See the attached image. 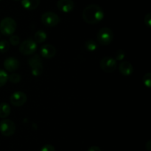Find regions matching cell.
<instances>
[{"instance_id":"cell-1","label":"cell","mask_w":151,"mask_h":151,"mask_svg":"<svg viewBox=\"0 0 151 151\" xmlns=\"http://www.w3.org/2000/svg\"><path fill=\"white\" fill-rule=\"evenodd\" d=\"M83 19L86 23L95 25L101 22L104 18L103 9L97 4H90L84 8L83 11Z\"/></svg>"},{"instance_id":"cell-2","label":"cell","mask_w":151,"mask_h":151,"mask_svg":"<svg viewBox=\"0 0 151 151\" xmlns=\"http://www.w3.org/2000/svg\"><path fill=\"white\" fill-rule=\"evenodd\" d=\"M16 30V22L13 18H4L0 22V31L4 36H11Z\"/></svg>"},{"instance_id":"cell-3","label":"cell","mask_w":151,"mask_h":151,"mask_svg":"<svg viewBox=\"0 0 151 151\" xmlns=\"http://www.w3.org/2000/svg\"><path fill=\"white\" fill-rule=\"evenodd\" d=\"M97 41L101 45H109L114 39V33L109 28H103L97 33Z\"/></svg>"},{"instance_id":"cell-4","label":"cell","mask_w":151,"mask_h":151,"mask_svg":"<svg viewBox=\"0 0 151 151\" xmlns=\"http://www.w3.org/2000/svg\"><path fill=\"white\" fill-rule=\"evenodd\" d=\"M29 67L31 68V73L34 76H38L41 75L44 70L43 62L38 55H34L28 60Z\"/></svg>"},{"instance_id":"cell-5","label":"cell","mask_w":151,"mask_h":151,"mask_svg":"<svg viewBox=\"0 0 151 151\" xmlns=\"http://www.w3.org/2000/svg\"><path fill=\"white\" fill-rule=\"evenodd\" d=\"M37 50V43L34 40L26 39L21 43L19 52L24 56L32 55Z\"/></svg>"},{"instance_id":"cell-6","label":"cell","mask_w":151,"mask_h":151,"mask_svg":"<svg viewBox=\"0 0 151 151\" xmlns=\"http://www.w3.org/2000/svg\"><path fill=\"white\" fill-rule=\"evenodd\" d=\"M41 22L47 27H55L58 25L60 19L59 16L54 12L47 11L41 16Z\"/></svg>"},{"instance_id":"cell-7","label":"cell","mask_w":151,"mask_h":151,"mask_svg":"<svg viewBox=\"0 0 151 151\" xmlns=\"http://www.w3.org/2000/svg\"><path fill=\"white\" fill-rule=\"evenodd\" d=\"M16 131V124L12 120L4 119L0 122V132L4 136H11Z\"/></svg>"},{"instance_id":"cell-8","label":"cell","mask_w":151,"mask_h":151,"mask_svg":"<svg viewBox=\"0 0 151 151\" xmlns=\"http://www.w3.org/2000/svg\"><path fill=\"white\" fill-rule=\"evenodd\" d=\"M100 66L104 72L112 73L116 70L117 67V62L114 58L106 56L101 59L100 62Z\"/></svg>"},{"instance_id":"cell-9","label":"cell","mask_w":151,"mask_h":151,"mask_svg":"<svg viewBox=\"0 0 151 151\" xmlns=\"http://www.w3.org/2000/svg\"><path fill=\"white\" fill-rule=\"evenodd\" d=\"M27 100V95L22 91H16L11 94L10 101L13 105L16 107H21L24 105Z\"/></svg>"},{"instance_id":"cell-10","label":"cell","mask_w":151,"mask_h":151,"mask_svg":"<svg viewBox=\"0 0 151 151\" xmlns=\"http://www.w3.org/2000/svg\"><path fill=\"white\" fill-rule=\"evenodd\" d=\"M56 5L60 11L66 13L72 12L75 8V2L73 0H58Z\"/></svg>"},{"instance_id":"cell-11","label":"cell","mask_w":151,"mask_h":151,"mask_svg":"<svg viewBox=\"0 0 151 151\" xmlns=\"http://www.w3.org/2000/svg\"><path fill=\"white\" fill-rule=\"evenodd\" d=\"M40 53L45 59H52L56 54V49L51 44H44L40 48Z\"/></svg>"},{"instance_id":"cell-12","label":"cell","mask_w":151,"mask_h":151,"mask_svg":"<svg viewBox=\"0 0 151 151\" xmlns=\"http://www.w3.org/2000/svg\"><path fill=\"white\" fill-rule=\"evenodd\" d=\"M4 67L9 72H15L19 68V62L14 57H8L4 61Z\"/></svg>"},{"instance_id":"cell-13","label":"cell","mask_w":151,"mask_h":151,"mask_svg":"<svg viewBox=\"0 0 151 151\" xmlns=\"http://www.w3.org/2000/svg\"><path fill=\"white\" fill-rule=\"evenodd\" d=\"M119 70L123 76H128L134 72V67L129 62H122L119 65Z\"/></svg>"},{"instance_id":"cell-14","label":"cell","mask_w":151,"mask_h":151,"mask_svg":"<svg viewBox=\"0 0 151 151\" xmlns=\"http://www.w3.org/2000/svg\"><path fill=\"white\" fill-rule=\"evenodd\" d=\"M22 7L28 10H33L38 8L40 0H21Z\"/></svg>"},{"instance_id":"cell-15","label":"cell","mask_w":151,"mask_h":151,"mask_svg":"<svg viewBox=\"0 0 151 151\" xmlns=\"http://www.w3.org/2000/svg\"><path fill=\"white\" fill-rule=\"evenodd\" d=\"M10 107L6 102L0 104V118H5L10 113Z\"/></svg>"},{"instance_id":"cell-16","label":"cell","mask_w":151,"mask_h":151,"mask_svg":"<svg viewBox=\"0 0 151 151\" xmlns=\"http://www.w3.org/2000/svg\"><path fill=\"white\" fill-rule=\"evenodd\" d=\"M47 33L44 30H38L34 35V41L36 43H42L47 39Z\"/></svg>"},{"instance_id":"cell-17","label":"cell","mask_w":151,"mask_h":151,"mask_svg":"<svg viewBox=\"0 0 151 151\" xmlns=\"http://www.w3.org/2000/svg\"><path fill=\"white\" fill-rule=\"evenodd\" d=\"M84 47H85V48L88 51L94 52L97 50V44L94 40L88 39L86 41H85V43H84Z\"/></svg>"},{"instance_id":"cell-18","label":"cell","mask_w":151,"mask_h":151,"mask_svg":"<svg viewBox=\"0 0 151 151\" xmlns=\"http://www.w3.org/2000/svg\"><path fill=\"white\" fill-rule=\"evenodd\" d=\"M8 80V75L7 72L2 69H0V87L4 86Z\"/></svg>"},{"instance_id":"cell-19","label":"cell","mask_w":151,"mask_h":151,"mask_svg":"<svg viewBox=\"0 0 151 151\" xmlns=\"http://www.w3.org/2000/svg\"><path fill=\"white\" fill-rule=\"evenodd\" d=\"M9 49H10V43L7 40H1L0 41V53H6L8 51Z\"/></svg>"},{"instance_id":"cell-20","label":"cell","mask_w":151,"mask_h":151,"mask_svg":"<svg viewBox=\"0 0 151 151\" xmlns=\"http://www.w3.org/2000/svg\"><path fill=\"white\" fill-rule=\"evenodd\" d=\"M143 83H144L145 86L147 87V88H150L151 87V73H147L144 75L142 78Z\"/></svg>"},{"instance_id":"cell-21","label":"cell","mask_w":151,"mask_h":151,"mask_svg":"<svg viewBox=\"0 0 151 151\" xmlns=\"http://www.w3.org/2000/svg\"><path fill=\"white\" fill-rule=\"evenodd\" d=\"M8 79L10 80V81L13 84H17L22 79V77L19 75V73H12L11 75H10V76H8Z\"/></svg>"},{"instance_id":"cell-22","label":"cell","mask_w":151,"mask_h":151,"mask_svg":"<svg viewBox=\"0 0 151 151\" xmlns=\"http://www.w3.org/2000/svg\"><path fill=\"white\" fill-rule=\"evenodd\" d=\"M20 42V38L17 35H11L10 37V43L13 46H16Z\"/></svg>"},{"instance_id":"cell-23","label":"cell","mask_w":151,"mask_h":151,"mask_svg":"<svg viewBox=\"0 0 151 151\" xmlns=\"http://www.w3.org/2000/svg\"><path fill=\"white\" fill-rule=\"evenodd\" d=\"M115 56H116V61H119V60H122L125 58V53H124L123 50H119L115 54Z\"/></svg>"},{"instance_id":"cell-24","label":"cell","mask_w":151,"mask_h":151,"mask_svg":"<svg viewBox=\"0 0 151 151\" xmlns=\"http://www.w3.org/2000/svg\"><path fill=\"white\" fill-rule=\"evenodd\" d=\"M144 21H145V24L148 28H150L151 27V13H148L147 15H145Z\"/></svg>"},{"instance_id":"cell-25","label":"cell","mask_w":151,"mask_h":151,"mask_svg":"<svg viewBox=\"0 0 151 151\" xmlns=\"http://www.w3.org/2000/svg\"><path fill=\"white\" fill-rule=\"evenodd\" d=\"M40 151H56L54 147L51 144H45L41 147Z\"/></svg>"},{"instance_id":"cell-26","label":"cell","mask_w":151,"mask_h":151,"mask_svg":"<svg viewBox=\"0 0 151 151\" xmlns=\"http://www.w3.org/2000/svg\"><path fill=\"white\" fill-rule=\"evenodd\" d=\"M87 151H101V150L97 146H91L88 148Z\"/></svg>"},{"instance_id":"cell-27","label":"cell","mask_w":151,"mask_h":151,"mask_svg":"<svg viewBox=\"0 0 151 151\" xmlns=\"http://www.w3.org/2000/svg\"><path fill=\"white\" fill-rule=\"evenodd\" d=\"M145 147H146V148H147V150H148V151L151 150V142H150V140H149L148 142L146 143Z\"/></svg>"},{"instance_id":"cell-28","label":"cell","mask_w":151,"mask_h":151,"mask_svg":"<svg viewBox=\"0 0 151 151\" xmlns=\"http://www.w3.org/2000/svg\"><path fill=\"white\" fill-rule=\"evenodd\" d=\"M15 1H20V0H15Z\"/></svg>"},{"instance_id":"cell-29","label":"cell","mask_w":151,"mask_h":151,"mask_svg":"<svg viewBox=\"0 0 151 151\" xmlns=\"http://www.w3.org/2000/svg\"><path fill=\"white\" fill-rule=\"evenodd\" d=\"M0 1H1V0H0Z\"/></svg>"}]
</instances>
